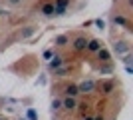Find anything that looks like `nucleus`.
Segmentation results:
<instances>
[{
    "label": "nucleus",
    "instance_id": "f257e3e1",
    "mask_svg": "<svg viewBox=\"0 0 133 120\" xmlns=\"http://www.w3.org/2000/svg\"><path fill=\"white\" fill-rule=\"evenodd\" d=\"M88 40L89 38H85V36H76L74 42H72V48L76 52H83V50H85V46H88Z\"/></svg>",
    "mask_w": 133,
    "mask_h": 120
},
{
    "label": "nucleus",
    "instance_id": "f03ea898",
    "mask_svg": "<svg viewBox=\"0 0 133 120\" xmlns=\"http://www.w3.org/2000/svg\"><path fill=\"white\" fill-rule=\"evenodd\" d=\"M78 90L83 92V94H89V92L95 90V82H94V80H83V82L78 84Z\"/></svg>",
    "mask_w": 133,
    "mask_h": 120
},
{
    "label": "nucleus",
    "instance_id": "7ed1b4c3",
    "mask_svg": "<svg viewBox=\"0 0 133 120\" xmlns=\"http://www.w3.org/2000/svg\"><path fill=\"white\" fill-rule=\"evenodd\" d=\"M113 50H115L117 56H123V54H127V52H129V44L125 42V40H119V42L113 44Z\"/></svg>",
    "mask_w": 133,
    "mask_h": 120
},
{
    "label": "nucleus",
    "instance_id": "20e7f679",
    "mask_svg": "<svg viewBox=\"0 0 133 120\" xmlns=\"http://www.w3.org/2000/svg\"><path fill=\"white\" fill-rule=\"evenodd\" d=\"M62 108H64V110H76V108H78V100L72 98V96L62 98Z\"/></svg>",
    "mask_w": 133,
    "mask_h": 120
},
{
    "label": "nucleus",
    "instance_id": "39448f33",
    "mask_svg": "<svg viewBox=\"0 0 133 120\" xmlns=\"http://www.w3.org/2000/svg\"><path fill=\"white\" fill-rule=\"evenodd\" d=\"M111 22L115 24V26H123V28L131 30V28H129V26H131V24H129V20H127L125 16H121V14H113V18H111Z\"/></svg>",
    "mask_w": 133,
    "mask_h": 120
},
{
    "label": "nucleus",
    "instance_id": "423d86ee",
    "mask_svg": "<svg viewBox=\"0 0 133 120\" xmlns=\"http://www.w3.org/2000/svg\"><path fill=\"white\" fill-rule=\"evenodd\" d=\"M62 64H66L64 56H60V54H54V56L50 58V62H48V68L54 70V68H58V66H62Z\"/></svg>",
    "mask_w": 133,
    "mask_h": 120
},
{
    "label": "nucleus",
    "instance_id": "0eeeda50",
    "mask_svg": "<svg viewBox=\"0 0 133 120\" xmlns=\"http://www.w3.org/2000/svg\"><path fill=\"white\" fill-rule=\"evenodd\" d=\"M101 46H103V42H101V40L91 38V40H88V46H85V50H89V52H97Z\"/></svg>",
    "mask_w": 133,
    "mask_h": 120
},
{
    "label": "nucleus",
    "instance_id": "6e6552de",
    "mask_svg": "<svg viewBox=\"0 0 133 120\" xmlns=\"http://www.w3.org/2000/svg\"><path fill=\"white\" fill-rule=\"evenodd\" d=\"M95 54H97V58L101 60V64H103V62H111V52L107 50V48H103V46H101Z\"/></svg>",
    "mask_w": 133,
    "mask_h": 120
},
{
    "label": "nucleus",
    "instance_id": "1a4fd4ad",
    "mask_svg": "<svg viewBox=\"0 0 133 120\" xmlns=\"http://www.w3.org/2000/svg\"><path fill=\"white\" fill-rule=\"evenodd\" d=\"M64 94L66 96H72V98H76L79 94V90H78V84H68L66 88H64Z\"/></svg>",
    "mask_w": 133,
    "mask_h": 120
},
{
    "label": "nucleus",
    "instance_id": "9d476101",
    "mask_svg": "<svg viewBox=\"0 0 133 120\" xmlns=\"http://www.w3.org/2000/svg\"><path fill=\"white\" fill-rule=\"evenodd\" d=\"M113 88H115V82H113V80H105V82L101 84V94H111Z\"/></svg>",
    "mask_w": 133,
    "mask_h": 120
},
{
    "label": "nucleus",
    "instance_id": "9b49d317",
    "mask_svg": "<svg viewBox=\"0 0 133 120\" xmlns=\"http://www.w3.org/2000/svg\"><path fill=\"white\" fill-rule=\"evenodd\" d=\"M54 72V76H58V78H62V76H66L68 72H70V66L68 64H62V66H58V68H54L52 70Z\"/></svg>",
    "mask_w": 133,
    "mask_h": 120
},
{
    "label": "nucleus",
    "instance_id": "f8f14e48",
    "mask_svg": "<svg viewBox=\"0 0 133 120\" xmlns=\"http://www.w3.org/2000/svg\"><path fill=\"white\" fill-rule=\"evenodd\" d=\"M54 44L60 46V48H62V46H66V44H70V36H68V34H60L58 38L54 40Z\"/></svg>",
    "mask_w": 133,
    "mask_h": 120
},
{
    "label": "nucleus",
    "instance_id": "ddd939ff",
    "mask_svg": "<svg viewBox=\"0 0 133 120\" xmlns=\"http://www.w3.org/2000/svg\"><path fill=\"white\" fill-rule=\"evenodd\" d=\"M42 14H44V16H52V14H54V4H52V2L44 4L42 6Z\"/></svg>",
    "mask_w": 133,
    "mask_h": 120
},
{
    "label": "nucleus",
    "instance_id": "4468645a",
    "mask_svg": "<svg viewBox=\"0 0 133 120\" xmlns=\"http://www.w3.org/2000/svg\"><path fill=\"white\" fill-rule=\"evenodd\" d=\"M99 72L101 74H111V72H113V66H111L109 62H103V66H99Z\"/></svg>",
    "mask_w": 133,
    "mask_h": 120
},
{
    "label": "nucleus",
    "instance_id": "2eb2a0df",
    "mask_svg": "<svg viewBox=\"0 0 133 120\" xmlns=\"http://www.w3.org/2000/svg\"><path fill=\"white\" fill-rule=\"evenodd\" d=\"M66 12H68L66 6H54V14H56V16H64Z\"/></svg>",
    "mask_w": 133,
    "mask_h": 120
},
{
    "label": "nucleus",
    "instance_id": "dca6fc26",
    "mask_svg": "<svg viewBox=\"0 0 133 120\" xmlns=\"http://www.w3.org/2000/svg\"><path fill=\"white\" fill-rule=\"evenodd\" d=\"M58 110H62V100L60 98L52 100V112H58Z\"/></svg>",
    "mask_w": 133,
    "mask_h": 120
},
{
    "label": "nucleus",
    "instance_id": "f3484780",
    "mask_svg": "<svg viewBox=\"0 0 133 120\" xmlns=\"http://www.w3.org/2000/svg\"><path fill=\"white\" fill-rule=\"evenodd\" d=\"M34 30H36L34 26H26V30H22V34H20V36H22V38H28V36L34 34Z\"/></svg>",
    "mask_w": 133,
    "mask_h": 120
},
{
    "label": "nucleus",
    "instance_id": "a211bd4d",
    "mask_svg": "<svg viewBox=\"0 0 133 120\" xmlns=\"http://www.w3.org/2000/svg\"><path fill=\"white\" fill-rule=\"evenodd\" d=\"M54 6H66L68 8V6H70V0H56Z\"/></svg>",
    "mask_w": 133,
    "mask_h": 120
},
{
    "label": "nucleus",
    "instance_id": "6ab92c4d",
    "mask_svg": "<svg viewBox=\"0 0 133 120\" xmlns=\"http://www.w3.org/2000/svg\"><path fill=\"white\" fill-rule=\"evenodd\" d=\"M28 118H30V120H38V116H36L34 108H28Z\"/></svg>",
    "mask_w": 133,
    "mask_h": 120
},
{
    "label": "nucleus",
    "instance_id": "aec40b11",
    "mask_svg": "<svg viewBox=\"0 0 133 120\" xmlns=\"http://www.w3.org/2000/svg\"><path fill=\"white\" fill-rule=\"evenodd\" d=\"M22 2H24V0H8V4H10V6H20Z\"/></svg>",
    "mask_w": 133,
    "mask_h": 120
},
{
    "label": "nucleus",
    "instance_id": "412c9836",
    "mask_svg": "<svg viewBox=\"0 0 133 120\" xmlns=\"http://www.w3.org/2000/svg\"><path fill=\"white\" fill-rule=\"evenodd\" d=\"M52 56H54V50H46L44 52V58H46V60H50Z\"/></svg>",
    "mask_w": 133,
    "mask_h": 120
},
{
    "label": "nucleus",
    "instance_id": "4be33fe9",
    "mask_svg": "<svg viewBox=\"0 0 133 120\" xmlns=\"http://www.w3.org/2000/svg\"><path fill=\"white\" fill-rule=\"evenodd\" d=\"M95 24H97L99 28H105V22H103V20H95Z\"/></svg>",
    "mask_w": 133,
    "mask_h": 120
},
{
    "label": "nucleus",
    "instance_id": "5701e85b",
    "mask_svg": "<svg viewBox=\"0 0 133 120\" xmlns=\"http://www.w3.org/2000/svg\"><path fill=\"white\" fill-rule=\"evenodd\" d=\"M123 62H125V64L129 66V62H131V56H129V54H125V58H123Z\"/></svg>",
    "mask_w": 133,
    "mask_h": 120
},
{
    "label": "nucleus",
    "instance_id": "b1692460",
    "mask_svg": "<svg viewBox=\"0 0 133 120\" xmlns=\"http://www.w3.org/2000/svg\"><path fill=\"white\" fill-rule=\"evenodd\" d=\"M83 120H94V116H83Z\"/></svg>",
    "mask_w": 133,
    "mask_h": 120
},
{
    "label": "nucleus",
    "instance_id": "393cba45",
    "mask_svg": "<svg viewBox=\"0 0 133 120\" xmlns=\"http://www.w3.org/2000/svg\"><path fill=\"white\" fill-rule=\"evenodd\" d=\"M94 120H103V116H97V118H94Z\"/></svg>",
    "mask_w": 133,
    "mask_h": 120
},
{
    "label": "nucleus",
    "instance_id": "a878e982",
    "mask_svg": "<svg viewBox=\"0 0 133 120\" xmlns=\"http://www.w3.org/2000/svg\"><path fill=\"white\" fill-rule=\"evenodd\" d=\"M0 120H4V118H0Z\"/></svg>",
    "mask_w": 133,
    "mask_h": 120
},
{
    "label": "nucleus",
    "instance_id": "bb28decb",
    "mask_svg": "<svg viewBox=\"0 0 133 120\" xmlns=\"http://www.w3.org/2000/svg\"><path fill=\"white\" fill-rule=\"evenodd\" d=\"M0 14H2V12H0Z\"/></svg>",
    "mask_w": 133,
    "mask_h": 120
}]
</instances>
